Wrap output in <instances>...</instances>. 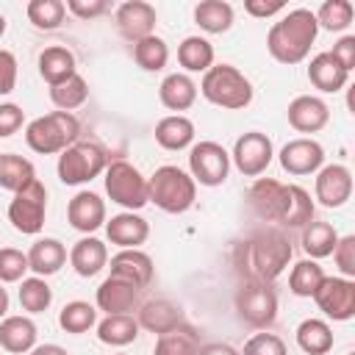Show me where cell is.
<instances>
[{
  "label": "cell",
  "instance_id": "obj_56",
  "mask_svg": "<svg viewBox=\"0 0 355 355\" xmlns=\"http://www.w3.org/2000/svg\"><path fill=\"white\" fill-rule=\"evenodd\" d=\"M116 355H125V352H116Z\"/></svg>",
  "mask_w": 355,
  "mask_h": 355
},
{
  "label": "cell",
  "instance_id": "obj_21",
  "mask_svg": "<svg viewBox=\"0 0 355 355\" xmlns=\"http://www.w3.org/2000/svg\"><path fill=\"white\" fill-rule=\"evenodd\" d=\"M111 275L133 283L136 288H147L153 283V258L141 250H119L111 258Z\"/></svg>",
  "mask_w": 355,
  "mask_h": 355
},
{
  "label": "cell",
  "instance_id": "obj_44",
  "mask_svg": "<svg viewBox=\"0 0 355 355\" xmlns=\"http://www.w3.org/2000/svg\"><path fill=\"white\" fill-rule=\"evenodd\" d=\"M25 272H28V255L14 247H0V283L25 280Z\"/></svg>",
  "mask_w": 355,
  "mask_h": 355
},
{
  "label": "cell",
  "instance_id": "obj_20",
  "mask_svg": "<svg viewBox=\"0 0 355 355\" xmlns=\"http://www.w3.org/2000/svg\"><path fill=\"white\" fill-rule=\"evenodd\" d=\"M139 291H141V288H136L133 283L108 275V277L100 283L94 300H97V308L105 311V316H111V313H130V311L139 305Z\"/></svg>",
  "mask_w": 355,
  "mask_h": 355
},
{
  "label": "cell",
  "instance_id": "obj_3",
  "mask_svg": "<svg viewBox=\"0 0 355 355\" xmlns=\"http://www.w3.org/2000/svg\"><path fill=\"white\" fill-rule=\"evenodd\" d=\"M319 36V25L311 8L286 11L266 33V50L280 64H300L308 58L313 42Z\"/></svg>",
  "mask_w": 355,
  "mask_h": 355
},
{
  "label": "cell",
  "instance_id": "obj_24",
  "mask_svg": "<svg viewBox=\"0 0 355 355\" xmlns=\"http://www.w3.org/2000/svg\"><path fill=\"white\" fill-rule=\"evenodd\" d=\"M25 255H28V269L36 277H50L67 263V247L58 239H36Z\"/></svg>",
  "mask_w": 355,
  "mask_h": 355
},
{
  "label": "cell",
  "instance_id": "obj_7",
  "mask_svg": "<svg viewBox=\"0 0 355 355\" xmlns=\"http://www.w3.org/2000/svg\"><path fill=\"white\" fill-rule=\"evenodd\" d=\"M111 164L108 153L97 144V141H75L69 144L61 155H58V180L67 186H80L94 180L100 172H105V166Z\"/></svg>",
  "mask_w": 355,
  "mask_h": 355
},
{
  "label": "cell",
  "instance_id": "obj_26",
  "mask_svg": "<svg viewBox=\"0 0 355 355\" xmlns=\"http://www.w3.org/2000/svg\"><path fill=\"white\" fill-rule=\"evenodd\" d=\"M69 263L80 277H94L108 263V247L94 236H83L80 241L72 244Z\"/></svg>",
  "mask_w": 355,
  "mask_h": 355
},
{
  "label": "cell",
  "instance_id": "obj_42",
  "mask_svg": "<svg viewBox=\"0 0 355 355\" xmlns=\"http://www.w3.org/2000/svg\"><path fill=\"white\" fill-rule=\"evenodd\" d=\"M28 19L33 28L39 31H55L61 28L64 17H67V6L61 0H31L28 8H25Z\"/></svg>",
  "mask_w": 355,
  "mask_h": 355
},
{
  "label": "cell",
  "instance_id": "obj_28",
  "mask_svg": "<svg viewBox=\"0 0 355 355\" xmlns=\"http://www.w3.org/2000/svg\"><path fill=\"white\" fill-rule=\"evenodd\" d=\"M158 97H161L164 108L180 114V111H186V108L194 105V100H197V83L186 72H172V75H166L161 80Z\"/></svg>",
  "mask_w": 355,
  "mask_h": 355
},
{
  "label": "cell",
  "instance_id": "obj_17",
  "mask_svg": "<svg viewBox=\"0 0 355 355\" xmlns=\"http://www.w3.org/2000/svg\"><path fill=\"white\" fill-rule=\"evenodd\" d=\"M286 116H288V125L300 133H316L327 125L330 119V108L322 97L316 94H300L288 103L286 108Z\"/></svg>",
  "mask_w": 355,
  "mask_h": 355
},
{
  "label": "cell",
  "instance_id": "obj_14",
  "mask_svg": "<svg viewBox=\"0 0 355 355\" xmlns=\"http://www.w3.org/2000/svg\"><path fill=\"white\" fill-rule=\"evenodd\" d=\"M313 194L324 208H341L352 197V172L344 164H327L316 172Z\"/></svg>",
  "mask_w": 355,
  "mask_h": 355
},
{
  "label": "cell",
  "instance_id": "obj_12",
  "mask_svg": "<svg viewBox=\"0 0 355 355\" xmlns=\"http://www.w3.org/2000/svg\"><path fill=\"white\" fill-rule=\"evenodd\" d=\"M275 158V147H272V139L261 130H250L244 136L236 139L233 144V153H230V161L236 164V169L247 178H258L266 172V166L272 164Z\"/></svg>",
  "mask_w": 355,
  "mask_h": 355
},
{
  "label": "cell",
  "instance_id": "obj_39",
  "mask_svg": "<svg viewBox=\"0 0 355 355\" xmlns=\"http://www.w3.org/2000/svg\"><path fill=\"white\" fill-rule=\"evenodd\" d=\"M316 17V25L330 31V33H341L352 25V17H355V8L349 0H324L319 6V11H313Z\"/></svg>",
  "mask_w": 355,
  "mask_h": 355
},
{
  "label": "cell",
  "instance_id": "obj_25",
  "mask_svg": "<svg viewBox=\"0 0 355 355\" xmlns=\"http://www.w3.org/2000/svg\"><path fill=\"white\" fill-rule=\"evenodd\" d=\"M308 80L319 89V92H327V94H336L347 86L349 80V72L330 55V53H319L311 58L308 64Z\"/></svg>",
  "mask_w": 355,
  "mask_h": 355
},
{
  "label": "cell",
  "instance_id": "obj_40",
  "mask_svg": "<svg viewBox=\"0 0 355 355\" xmlns=\"http://www.w3.org/2000/svg\"><path fill=\"white\" fill-rule=\"evenodd\" d=\"M58 324H61V330L80 336V333H86V330H92L97 324V308L83 302V300H72V302H67L61 308Z\"/></svg>",
  "mask_w": 355,
  "mask_h": 355
},
{
  "label": "cell",
  "instance_id": "obj_37",
  "mask_svg": "<svg viewBox=\"0 0 355 355\" xmlns=\"http://www.w3.org/2000/svg\"><path fill=\"white\" fill-rule=\"evenodd\" d=\"M324 277L327 275H324V269L316 261H311V258L297 261L291 266V275H288V291L294 297H313Z\"/></svg>",
  "mask_w": 355,
  "mask_h": 355
},
{
  "label": "cell",
  "instance_id": "obj_6",
  "mask_svg": "<svg viewBox=\"0 0 355 355\" xmlns=\"http://www.w3.org/2000/svg\"><path fill=\"white\" fill-rule=\"evenodd\" d=\"M80 133V122L75 114L69 111H50L44 116H36L33 122H28L25 128V141L33 153L39 155H53V153H64L69 144L78 141Z\"/></svg>",
  "mask_w": 355,
  "mask_h": 355
},
{
  "label": "cell",
  "instance_id": "obj_10",
  "mask_svg": "<svg viewBox=\"0 0 355 355\" xmlns=\"http://www.w3.org/2000/svg\"><path fill=\"white\" fill-rule=\"evenodd\" d=\"M44 214H47V189L39 178L25 189H19L8 202V222L22 236H36L44 227Z\"/></svg>",
  "mask_w": 355,
  "mask_h": 355
},
{
  "label": "cell",
  "instance_id": "obj_27",
  "mask_svg": "<svg viewBox=\"0 0 355 355\" xmlns=\"http://www.w3.org/2000/svg\"><path fill=\"white\" fill-rule=\"evenodd\" d=\"M75 72H78L75 69V55L64 44H50L39 53V75L50 86H58V83L69 80Z\"/></svg>",
  "mask_w": 355,
  "mask_h": 355
},
{
  "label": "cell",
  "instance_id": "obj_53",
  "mask_svg": "<svg viewBox=\"0 0 355 355\" xmlns=\"http://www.w3.org/2000/svg\"><path fill=\"white\" fill-rule=\"evenodd\" d=\"M28 355H69L64 347H58V344H36Z\"/></svg>",
  "mask_w": 355,
  "mask_h": 355
},
{
  "label": "cell",
  "instance_id": "obj_36",
  "mask_svg": "<svg viewBox=\"0 0 355 355\" xmlns=\"http://www.w3.org/2000/svg\"><path fill=\"white\" fill-rule=\"evenodd\" d=\"M297 344L308 355H327L333 349V330L322 319H305L297 327Z\"/></svg>",
  "mask_w": 355,
  "mask_h": 355
},
{
  "label": "cell",
  "instance_id": "obj_19",
  "mask_svg": "<svg viewBox=\"0 0 355 355\" xmlns=\"http://www.w3.org/2000/svg\"><path fill=\"white\" fill-rule=\"evenodd\" d=\"M67 219L80 233H94L105 225V200L94 191H78L67 205Z\"/></svg>",
  "mask_w": 355,
  "mask_h": 355
},
{
  "label": "cell",
  "instance_id": "obj_50",
  "mask_svg": "<svg viewBox=\"0 0 355 355\" xmlns=\"http://www.w3.org/2000/svg\"><path fill=\"white\" fill-rule=\"evenodd\" d=\"M330 55H333L347 72H352V67H355V36H341V39L333 44Z\"/></svg>",
  "mask_w": 355,
  "mask_h": 355
},
{
  "label": "cell",
  "instance_id": "obj_29",
  "mask_svg": "<svg viewBox=\"0 0 355 355\" xmlns=\"http://www.w3.org/2000/svg\"><path fill=\"white\" fill-rule=\"evenodd\" d=\"M155 141L164 150H186L194 141V122L183 114H169L155 125Z\"/></svg>",
  "mask_w": 355,
  "mask_h": 355
},
{
  "label": "cell",
  "instance_id": "obj_47",
  "mask_svg": "<svg viewBox=\"0 0 355 355\" xmlns=\"http://www.w3.org/2000/svg\"><path fill=\"white\" fill-rule=\"evenodd\" d=\"M25 122V111L14 103H0V139L14 136Z\"/></svg>",
  "mask_w": 355,
  "mask_h": 355
},
{
  "label": "cell",
  "instance_id": "obj_22",
  "mask_svg": "<svg viewBox=\"0 0 355 355\" xmlns=\"http://www.w3.org/2000/svg\"><path fill=\"white\" fill-rule=\"evenodd\" d=\"M139 327L150 330V333H166L172 327H178L183 322V311L178 302L166 300V297H158V300H147L141 308H139V316H136Z\"/></svg>",
  "mask_w": 355,
  "mask_h": 355
},
{
  "label": "cell",
  "instance_id": "obj_16",
  "mask_svg": "<svg viewBox=\"0 0 355 355\" xmlns=\"http://www.w3.org/2000/svg\"><path fill=\"white\" fill-rule=\"evenodd\" d=\"M114 19H116V28H119V33L125 39L139 42L144 36H153L155 22H158V14L144 0H128V3H122L116 8V17Z\"/></svg>",
  "mask_w": 355,
  "mask_h": 355
},
{
  "label": "cell",
  "instance_id": "obj_52",
  "mask_svg": "<svg viewBox=\"0 0 355 355\" xmlns=\"http://www.w3.org/2000/svg\"><path fill=\"white\" fill-rule=\"evenodd\" d=\"M197 355H241L236 347L230 344H222V341H208V344H200Z\"/></svg>",
  "mask_w": 355,
  "mask_h": 355
},
{
  "label": "cell",
  "instance_id": "obj_51",
  "mask_svg": "<svg viewBox=\"0 0 355 355\" xmlns=\"http://www.w3.org/2000/svg\"><path fill=\"white\" fill-rule=\"evenodd\" d=\"M244 11H247L250 17L266 19V17L283 14V11H286V3H283V0H272V3H266V0H247V3H244Z\"/></svg>",
  "mask_w": 355,
  "mask_h": 355
},
{
  "label": "cell",
  "instance_id": "obj_43",
  "mask_svg": "<svg viewBox=\"0 0 355 355\" xmlns=\"http://www.w3.org/2000/svg\"><path fill=\"white\" fill-rule=\"evenodd\" d=\"M50 302H53V288L47 286L44 277L33 275V277H25L19 283V305H22V311L42 313V311L50 308Z\"/></svg>",
  "mask_w": 355,
  "mask_h": 355
},
{
  "label": "cell",
  "instance_id": "obj_15",
  "mask_svg": "<svg viewBox=\"0 0 355 355\" xmlns=\"http://www.w3.org/2000/svg\"><path fill=\"white\" fill-rule=\"evenodd\" d=\"M280 166L288 172V175H297V178H302V175H313V172H319L322 169V164H324V150H322V144L316 141V139H291L288 144H283V150H280Z\"/></svg>",
  "mask_w": 355,
  "mask_h": 355
},
{
  "label": "cell",
  "instance_id": "obj_31",
  "mask_svg": "<svg viewBox=\"0 0 355 355\" xmlns=\"http://www.w3.org/2000/svg\"><path fill=\"white\" fill-rule=\"evenodd\" d=\"M97 338L108 347H128L139 338V322L133 313H111L97 324Z\"/></svg>",
  "mask_w": 355,
  "mask_h": 355
},
{
  "label": "cell",
  "instance_id": "obj_34",
  "mask_svg": "<svg viewBox=\"0 0 355 355\" xmlns=\"http://www.w3.org/2000/svg\"><path fill=\"white\" fill-rule=\"evenodd\" d=\"M194 22L205 33H225L233 25V6L225 0H202L194 6Z\"/></svg>",
  "mask_w": 355,
  "mask_h": 355
},
{
  "label": "cell",
  "instance_id": "obj_48",
  "mask_svg": "<svg viewBox=\"0 0 355 355\" xmlns=\"http://www.w3.org/2000/svg\"><path fill=\"white\" fill-rule=\"evenodd\" d=\"M14 86H17V58L11 50L0 47V97L11 94Z\"/></svg>",
  "mask_w": 355,
  "mask_h": 355
},
{
  "label": "cell",
  "instance_id": "obj_32",
  "mask_svg": "<svg viewBox=\"0 0 355 355\" xmlns=\"http://www.w3.org/2000/svg\"><path fill=\"white\" fill-rule=\"evenodd\" d=\"M33 180H36V169L28 158H22L17 153H3L0 155V189L17 194L19 189H25Z\"/></svg>",
  "mask_w": 355,
  "mask_h": 355
},
{
  "label": "cell",
  "instance_id": "obj_46",
  "mask_svg": "<svg viewBox=\"0 0 355 355\" xmlns=\"http://www.w3.org/2000/svg\"><path fill=\"white\" fill-rule=\"evenodd\" d=\"M330 255H333L336 266L341 269V275L352 280V277H355V236H344V239H338Z\"/></svg>",
  "mask_w": 355,
  "mask_h": 355
},
{
  "label": "cell",
  "instance_id": "obj_9",
  "mask_svg": "<svg viewBox=\"0 0 355 355\" xmlns=\"http://www.w3.org/2000/svg\"><path fill=\"white\" fill-rule=\"evenodd\" d=\"M105 194L111 197V202L122 205L125 211H139L150 202L147 178L130 161H122V158L105 166Z\"/></svg>",
  "mask_w": 355,
  "mask_h": 355
},
{
  "label": "cell",
  "instance_id": "obj_41",
  "mask_svg": "<svg viewBox=\"0 0 355 355\" xmlns=\"http://www.w3.org/2000/svg\"><path fill=\"white\" fill-rule=\"evenodd\" d=\"M86 97H89V86L78 72L69 80H64L58 86H50V100H53V105L58 111H69L72 114L75 108H80L86 103Z\"/></svg>",
  "mask_w": 355,
  "mask_h": 355
},
{
  "label": "cell",
  "instance_id": "obj_45",
  "mask_svg": "<svg viewBox=\"0 0 355 355\" xmlns=\"http://www.w3.org/2000/svg\"><path fill=\"white\" fill-rule=\"evenodd\" d=\"M241 355H288V352H286V344H283L280 336L261 330V333H255V336L247 338Z\"/></svg>",
  "mask_w": 355,
  "mask_h": 355
},
{
  "label": "cell",
  "instance_id": "obj_8",
  "mask_svg": "<svg viewBox=\"0 0 355 355\" xmlns=\"http://www.w3.org/2000/svg\"><path fill=\"white\" fill-rule=\"evenodd\" d=\"M236 313L244 324L266 330L277 319V291L263 280H244L236 291Z\"/></svg>",
  "mask_w": 355,
  "mask_h": 355
},
{
  "label": "cell",
  "instance_id": "obj_18",
  "mask_svg": "<svg viewBox=\"0 0 355 355\" xmlns=\"http://www.w3.org/2000/svg\"><path fill=\"white\" fill-rule=\"evenodd\" d=\"M105 236L119 250H139V244H144L150 236V222L136 211H122L105 219Z\"/></svg>",
  "mask_w": 355,
  "mask_h": 355
},
{
  "label": "cell",
  "instance_id": "obj_5",
  "mask_svg": "<svg viewBox=\"0 0 355 355\" xmlns=\"http://www.w3.org/2000/svg\"><path fill=\"white\" fill-rule=\"evenodd\" d=\"M200 92L208 103L227 111H241L252 103V83L233 64H214L208 72H202Z\"/></svg>",
  "mask_w": 355,
  "mask_h": 355
},
{
  "label": "cell",
  "instance_id": "obj_1",
  "mask_svg": "<svg viewBox=\"0 0 355 355\" xmlns=\"http://www.w3.org/2000/svg\"><path fill=\"white\" fill-rule=\"evenodd\" d=\"M247 202L252 214L263 222H275L280 227H305L313 222V200L297 183H280L275 178H258L250 191Z\"/></svg>",
  "mask_w": 355,
  "mask_h": 355
},
{
  "label": "cell",
  "instance_id": "obj_23",
  "mask_svg": "<svg viewBox=\"0 0 355 355\" xmlns=\"http://www.w3.org/2000/svg\"><path fill=\"white\" fill-rule=\"evenodd\" d=\"M36 324L28 316H6L0 319V347L11 355H25L36 347Z\"/></svg>",
  "mask_w": 355,
  "mask_h": 355
},
{
  "label": "cell",
  "instance_id": "obj_13",
  "mask_svg": "<svg viewBox=\"0 0 355 355\" xmlns=\"http://www.w3.org/2000/svg\"><path fill=\"white\" fill-rule=\"evenodd\" d=\"M319 311L333 322H347L355 316V280L349 277H324L313 294Z\"/></svg>",
  "mask_w": 355,
  "mask_h": 355
},
{
  "label": "cell",
  "instance_id": "obj_33",
  "mask_svg": "<svg viewBox=\"0 0 355 355\" xmlns=\"http://www.w3.org/2000/svg\"><path fill=\"white\" fill-rule=\"evenodd\" d=\"M336 241H338V233H336V227L330 222H316L313 219V222H308L302 227V250H305V255L311 261L327 258L333 252Z\"/></svg>",
  "mask_w": 355,
  "mask_h": 355
},
{
  "label": "cell",
  "instance_id": "obj_38",
  "mask_svg": "<svg viewBox=\"0 0 355 355\" xmlns=\"http://www.w3.org/2000/svg\"><path fill=\"white\" fill-rule=\"evenodd\" d=\"M133 58L144 72H158L169 61V47L161 36L153 33V36H144V39L133 42Z\"/></svg>",
  "mask_w": 355,
  "mask_h": 355
},
{
  "label": "cell",
  "instance_id": "obj_2",
  "mask_svg": "<svg viewBox=\"0 0 355 355\" xmlns=\"http://www.w3.org/2000/svg\"><path fill=\"white\" fill-rule=\"evenodd\" d=\"M291 261V241L277 227H261L239 247V269L247 280L272 283Z\"/></svg>",
  "mask_w": 355,
  "mask_h": 355
},
{
  "label": "cell",
  "instance_id": "obj_11",
  "mask_svg": "<svg viewBox=\"0 0 355 355\" xmlns=\"http://www.w3.org/2000/svg\"><path fill=\"white\" fill-rule=\"evenodd\" d=\"M230 172V153L216 141H197L189 150V175L200 186H222Z\"/></svg>",
  "mask_w": 355,
  "mask_h": 355
},
{
  "label": "cell",
  "instance_id": "obj_49",
  "mask_svg": "<svg viewBox=\"0 0 355 355\" xmlns=\"http://www.w3.org/2000/svg\"><path fill=\"white\" fill-rule=\"evenodd\" d=\"M64 6L78 19H94V17H100V14L108 11V3L105 0H67Z\"/></svg>",
  "mask_w": 355,
  "mask_h": 355
},
{
  "label": "cell",
  "instance_id": "obj_30",
  "mask_svg": "<svg viewBox=\"0 0 355 355\" xmlns=\"http://www.w3.org/2000/svg\"><path fill=\"white\" fill-rule=\"evenodd\" d=\"M197 349H200V333L191 324L180 322L178 327L155 338L153 355H197Z\"/></svg>",
  "mask_w": 355,
  "mask_h": 355
},
{
  "label": "cell",
  "instance_id": "obj_35",
  "mask_svg": "<svg viewBox=\"0 0 355 355\" xmlns=\"http://www.w3.org/2000/svg\"><path fill=\"white\" fill-rule=\"evenodd\" d=\"M178 61L186 72H208L214 67V44L202 36H186L178 47Z\"/></svg>",
  "mask_w": 355,
  "mask_h": 355
},
{
  "label": "cell",
  "instance_id": "obj_4",
  "mask_svg": "<svg viewBox=\"0 0 355 355\" xmlns=\"http://www.w3.org/2000/svg\"><path fill=\"white\" fill-rule=\"evenodd\" d=\"M147 194L150 202L164 214H186L197 200V183L186 169L164 164L150 175Z\"/></svg>",
  "mask_w": 355,
  "mask_h": 355
},
{
  "label": "cell",
  "instance_id": "obj_54",
  "mask_svg": "<svg viewBox=\"0 0 355 355\" xmlns=\"http://www.w3.org/2000/svg\"><path fill=\"white\" fill-rule=\"evenodd\" d=\"M6 313H8V291L0 283V319H6Z\"/></svg>",
  "mask_w": 355,
  "mask_h": 355
},
{
  "label": "cell",
  "instance_id": "obj_55",
  "mask_svg": "<svg viewBox=\"0 0 355 355\" xmlns=\"http://www.w3.org/2000/svg\"><path fill=\"white\" fill-rule=\"evenodd\" d=\"M6 25H8V22H6V17H3V14H0V36H3V33H6Z\"/></svg>",
  "mask_w": 355,
  "mask_h": 355
}]
</instances>
